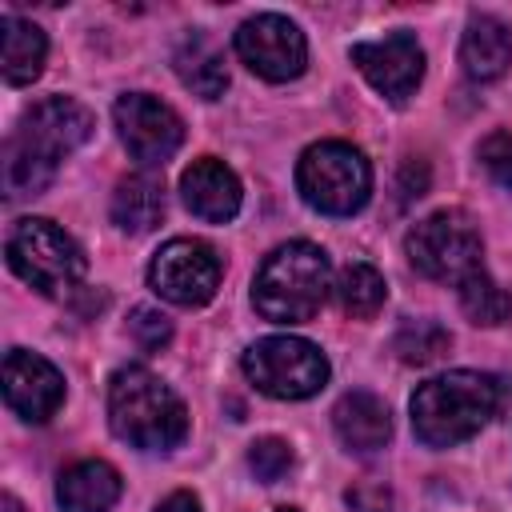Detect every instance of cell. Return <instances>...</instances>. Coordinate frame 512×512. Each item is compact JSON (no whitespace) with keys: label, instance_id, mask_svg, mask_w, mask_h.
Returning a JSON list of instances; mask_svg holds the SVG:
<instances>
[{"label":"cell","instance_id":"8992f818","mask_svg":"<svg viewBox=\"0 0 512 512\" xmlns=\"http://www.w3.org/2000/svg\"><path fill=\"white\" fill-rule=\"evenodd\" d=\"M8 264L24 284H32L44 296H64L80 284L88 268L80 244L44 216L16 220V228L8 232Z\"/></svg>","mask_w":512,"mask_h":512},{"label":"cell","instance_id":"5b68a950","mask_svg":"<svg viewBox=\"0 0 512 512\" xmlns=\"http://www.w3.org/2000/svg\"><path fill=\"white\" fill-rule=\"evenodd\" d=\"M300 196L324 216H352L372 196V168L360 148L344 140H320L304 148L296 164Z\"/></svg>","mask_w":512,"mask_h":512},{"label":"cell","instance_id":"ac0fdd59","mask_svg":"<svg viewBox=\"0 0 512 512\" xmlns=\"http://www.w3.org/2000/svg\"><path fill=\"white\" fill-rule=\"evenodd\" d=\"M164 216V184L152 172H132L112 192V220L120 232H152Z\"/></svg>","mask_w":512,"mask_h":512},{"label":"cell","instance_id":"d4e9b609","mask_svg":"<svg viewBox=\"0 0 512 512\" xmlns=\"http://www.w3.org/2000/svg\"><path fill=\"white\" fill-rule=\"evenodd\" d=\"M128 332H132V336L140 340V348H148V352H156V348H164V344L172 340V324H168V316L156 312V308H136L132 320H128Z\"/></svg>","mask_w":512,"mask_h":512},{"label":"cell","instance_id":"9a60e30c","mask_svg":"<svg viewBox=\"0 0 512 512\" xmlns=\"http://www.w3.org/2000/svg\"><path fill=\"white\" fill-rule=\"evenodd\" d=\"M332 424H336V436L348 452H376L388 444L392 436V416H388V404L364 388L356 392H344L332 408Z\"/></svg>","mask_w":512,"mask_h":512},{"label":"cell","instance_id":"cb8c5ba5","mask_svg":"<svg viewBox=\"0 0 512 512\" xmlns=\"http://www.w3.org/2000/svg\"><path fill=\"white\" fill-rule=\"evenodd\" d=\"M248 468H252L264 484H272V480H280V476L292 468V448H288L284 440H276V436H264V440H256V444L248 448Z\"/></svg>","mask_w":512,"mask_h":512},{"label":"cell","instance_id":"30bf717a","mask_svg":"<svg viewBox=\"0 0 512 512\" xmlns=\"http://www.w3.org/2000/svg\"><path fill=\"white\" fill-rule=\"evenodd\" d=\"M236 56L264 80H296L308 64V40L304 32L280 16V12H260L236 28Z\"/></svg>","mask_w":512,"mask_h":512},{"label":"cell","instance_id":"83f0119b","mask_svg":"<svg viewBox=\"0 0 512 512\" xmlns=\"http://www.w3.org/2000/svg\"><path fill=\"white\" fill-rule=\"evenodd\" d=\"M156 512H200V500L192 492H172L156 504Z\"/></svg>","mask_w":512,"mask_h":512},{"label":"cell","instance_id":"ffe728a7","mask_svg":"<svg viewBox=\"0 0 512 512\" xmlns=\"http://www.w3.org/2000/svg\"><path fill=\"white\" fill-rule=\"evenodd\" d=\"M172 68H176L180 84L192 88L200 100H216V96L228 88L224 56H220V48H216L208 36H200V32H192V36L180 40V48H176V56H172Z\"/></svg>","mask_w":512,"mask_h":512},{"label":"cell","instance_id":"7402d4cb","mask_svg":"<svg viewBox=\"0 0 512 512\" xmlns=\"http://www.w3.org/2000/svg\"><path fill=\"white\" fill-rule=\"evenodd\" d=\"M460 308L472 324H504L512 316V296L480 268L460 284Z\"/></svg>","mask_w":512,"mask_h":512},{"label":"cell","instance_id":"603a6c76","mask_svg":"<svg viewBox=\"0 0 512 512\" xmlns=\"http://www.w3.org/2000/svg\"><path fill=\"white\" fill-rule=\"evenodd\" d=\"M448 344H452V336H448L436 320H412V324H404V328L396 332L392 352H396L404 364H432V360H440V356L448 352Z\"/></svg>","mask_w":512,"mask_h":512},{"label":"cell","instance_id":"44dd1931","mask_svg":"<svg viewBox=\"0 0 512 512\" xmlns=\"http://www.w3.org/2000/svg\"><path fill=\"white\" fill-rule=\"evenodd\" d=\"M332 288H336V300H340V308H344L348 316H356V320H368V316H376V312H380V304H384V296H388V284H384V276H380L372 264H364V260H352V264H344Z\"/></svg>","mask_w":512,"mask_h":512},{"label":"cell","instance_id":"2e32d148","mask_svg":"<svg viewBox=\"0 0 512 512\" xmlns=\"http://www.w3.org/2000/svg\"><path fill=\"white\" fill-rule=\"evenodd\" d=\"M120 472L108 460H80L60 472L56 504L60 512H108L120 500Z\"/></svg>","mask_w":512,"mask_h":512},{"label":"cell","instance_id":"277c9868","mask_svg":"<svg viewBox=\"0 0 512 512\" xmlns=\"http://www.w3.org/2000/svg\"><path fill=\"white\" fill-rule=\"evenodd\" d=\"M332 288V268L320 244L288 240L272 248L252 280V304L272 324H304L312 320Z\"/></svg>","mask_w":512,"mask_h":512},{"label":"cell","instance_id":"5bb4252c","mask_svg":"<svg viewBox=\"0 0 512 512\" xmlns=\"http://www.w3.org/2000/svg\"><path fill=\"white\" fill-rule=\"evenodd\" d=\"M180 192H184V204L200 216V220H212V224H224L240 212V180L236 172L216 160V156H200L184 168L180 176Z\"/></svg>","mask_w":512,"mask_h":512},{"label":"cell","instance_id":"7a4b0ae2","mask_svg":"<svg viewBox=\"0 0 512 512\" xmlns=\"http://www.w3.org/2000/svg\"><path fill=\"white\" fill-rule=\"evenodd\" d=\"M500 408V384L488 372L456 368L412 392V432L428 448H452L476 436Z\"/></svg>","mask_w":512,"mask_h":512},{"label":"cell","instance_id":"ba28073f","mask_svg":"<svg viewBox=\"0 0 512 512\" xmlns=\"http://www.w3.org/2000/svg\"><path fill=\"white\" fill-rule=\"evenodd\" d=\"M244 376L276 400H304L328 384V356L304 336H264L244 352Z\"/></svg>","mask_w":512,"mask_h":512},{"label":"cell","instance_id":"6da1fadb","mask_svg":"<svg viewBox=\"0 0 512 512\" xmlns=\"http://www.w3.org/2000/svg\"><path fill=\"white\" fill-rule=\"evenodd\" d=\"M92 136V112L68 96H48L32 104L20 128L4 144V192L36 196L52 184L64 156H72Z\"/></svg>","mask_w":512,"mask_h":512},{"label":"cell","instance_id":"f546056e","mask_svg":"<svg viewBox=\"0 0 512 512\" xmlns=\"http://www.w3.org/2000/svg\"><path fill=\"white\" fill-rule=\"evenodd\" d=\"M276 512H296V508H276Z\"/></svg>","mask_w":512,"mask_h":512},{"label":"cell","instance_id":"9c48e42d","mask_svg":"<svg viewBox=\"0 0 512 512\" xmlns=\"http://www.w3.org/2000/svg\"><path fill=\"white\" fill-rule=\"evenodd\" d=\"M220 256L212 244L196 240V236H176L168 240L152 264H148V284L156 296H164L168 304H180V308H200L216 296L220 288Z\"/></svg>","mask_w":512,"mask_h":512},{"label":"cell","instance_id":"484cf974","mask_svg":"<svg viewBox=\"0 0 512 512\" xmlns=\"http://www.w3.org/2000/svg\"><path fill=\"white\" fill-rule=\"evenodd\" d=\"M480 164L492 172L496 184L512 188V132H492L480 144Z\"/></svg>","mask_w":512,"mask_h":512},{"label":"cell","instance_id":"d6986e66","mask_svg":"<svg viewBox=\"0 0 512 512\" xmlns=\"http://www.w3.org/2000/svg\"><path fill=\"white\" fill-rule=\"evenodd\" d=\"M0 72L8 84H32L44 72V56H48V40L32 20L20 16H4L0 20Z\"/></svg>","mask_w":512,"mask_h":512},{"label":"cell","instance_id":"f1b7e54d","mask_svg":"<svg viewBox=\"0 0 512 512\" xmlns=\"http://www.w3.org/2000/svg\"><path fill=\"white\" fill-rule=\"evenodd\" d=\"M4 512H24V504H20V500L8 492V496H4Z\"/></svg>","mask_w":512,"mask_h":512},{"label":"cell","instance_id":"52a82bcc","mask_svg":"<svg viewBox=\"0 0 512 512\" xmlns=\"http://www.w3.org/2000/svg\"><path fill=\"white\" fill-rule=\"evenodd\" d=\"M404 252H408V264L428 276V280H440V284H464L472 272H480V256H484V240L472 224L468 212L460 208H444V212H432L424 216L408 240H404Z\"/></svg>","mask_w":512,"mask_h":512},{"label":"cell","instance_id":"7c38bea8","mask_svg":"<svg viewBox=\"0 0 512 512\" xmlns=\"http://www.w3.org/2000/svg\"><path fill=\"white\" fill-rule=\"evenodd\" d=\"M352 64L364 72V80L388 96V100H408L424 76V48L416 44L412 32H388L384 40H364L352 44Z\"/></svg>","mask_w":512,"mask_h":512},{"label":"cell","instance_id":"4fadbf2b","mask_svg":"<svg viewBox=\"0 0 512 512\" xmlns=\"http://www.w3.org/2000/svg\"><path fill=\"white\" fill-rule=\"evenodd\" d=\"M4 400L20 420L44 424L64 404V376L44 356L12 348L4 356Z\"/></svg>","mask_w":512,"mask_h":512},{"label":"cell","instance_id":"e0dca14e","mask_svg":"<svg viewBox=\"0 0 512 512\" xmlns=\"http://www.w3.org/2000/svg\"><path fill=\"white\" fill-rule=\"evenodd\" d=\"M460 64L472 80H500L512 64V32L496 16H472L460 36Z\"/></svg>","mask_w":512,"mask_h":512},{"label":"cell","instance_id":"3957f363","mask_svg":"<svg viewBox=\"0 0 512 512\" xmlns=\"http://www.w3.org/2000/svg\"><path fill=\"white\" fill-rule=\"evenodd\" d=\"M108 424L140 452H168L188 432L184 400L148 368L132 364L108 380Z\"/></svg>","mask_w":512,"mask_h":512},{"label":"cell","instance_id":"4316f807","mask_svg":"<svg viewBox=\"0 0 512 512\" xmlns=\"http://www.w3.org/2000/svg\"><path fill=\"white\" fill-rule=\"evenodd\" d=\"M376 496L368 500V492L364 488H356V492H348V500L356 504V508H364V512H388V492L384 488H372Z\"/></svg>","mask_w":512,"mask_h":512},{"label":"cell","instance_id":"8fae6325","mask_svg":"<svg viewBox=\"0 0 512 512\" xmlns=\"http://www.w3.org/2000/svg\"><path fill=\"white\" fill-rule=\"evenodd\" d=\"M116 116V132L124 140V148L132 152L136 164L156 168L164 164L180 144H184V120L156 96L148 92H128L116 100L112 108Z\"/></svg>","mask_w":512,"mask_h":512}]
</instances>
